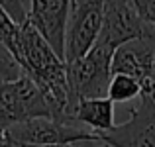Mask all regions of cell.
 Here are the masks:
<instances>
[{
	"label": "cell",
	"mask_w": 155,
	"mask_h": 147,
	"mask_svg": "<svg viewBox=\"0 0 155 147\" xmlns=\"http://www.w3.org/2000/svg\"><path fill=\"white\" fill-rule=\"evenodd\" d=\"M18 65L43 92L53 120H73L69 118L67 63L30 22L22 24Z\"/></svg>",
	"instance_id": "6da1fadb"
},
{
	"label": "cell",
	"mask_w": 155,
	"mask_h": 147,
	"mask_svg": "<svg viewBox=\"0 0 155 147\" xmlns=\"http://www.w3.org/2000/svg\"><path fill=\"white\" fill-rule=\"evenodd\" d=\"M112 51L92 45L81 59L67 63V84H69V118L77 100L83 98H106L108 84L112 79L110 63Z\"/></svg>",
	"instance_id": "7a4b0ae2"
},
{
	"label": "cell",
	"mask_w": 155,
	"mask_h": 147,
	"mask_svg": "<svg viewBox=\"0 0 155 147\" xmlns=\"http://www.w3.org/2000/svg\"><path fill=\"white\" fill-rule=\"evenodd\" d=\"M35 118H51V108L38 84L26 75L0 83V129L20 126Z\"/></svg>",
	"instance_id": "3957f363"
},
{
	"label": "cell",
	"mask_w": 155,
	"mask_h": 147,
	"mask_svg": "<svg viewBox=\"0 0 155 147\" xmlns=\"http://www.w3.org/2000/svg\"><path fill=\"white\" fill-rule=\"evenodd\" d=\"M104 0H71L65 24V63L81 59L94 45L102 24Z\"/></svg>",
	"instance_id": "277c9868"
},
{
	"label": "cell",
	"mask_w": 155,
	"mask_h": 147,
	"mask_svg": "<svg viewBox=\"0 0 155 147\" xmlns=\"http://www.w3.org/2000/svg\"><path fill=\"white\" fill-rule=\"evenodd\" d=\"M110 71L137 80L141 96L155 102V34L120 45L112 55Z\"/></svg>",
	"instance_id": "5b68a950"
},
{
	"label": "cell",
	"mask_w": 155,
	"mask_h": 147,
	"mask_svg": "<svg viewBox=\"0 0 155 147\" xmlns=\"http://www.w3.org/2000/svg\"><path fill=\"white\" fill-rule=\"evenodd\" d=\"M6 133L20 145H53V143H91L98 141L96 133L77 124L75 120L35 118L6 129Z\"/></svg>",
	"instance_id": "8992f818"
},
{
	"label": "cell",
	"mask_w": 155,
	"mask_h": 147,
	"mask_svg": "<svg viewBox=\"0 0 155 147\" xmlns=\"http://www.w3.org/2000/svg\"><path fill=\"white\" fill-rule=\"evenodd\" d=\"M149 34L155 31L141 22L130 0H104L102 24L94 45H100L114 53L120 45Z\"/></svg>",
	"instance_id": "52a82bcc"
},
{
	"label": "cell",
	"mask_w": 155,
	"mask_h": 147,
	"mask_svg": "<svg viewBox=\"0 0 155 147\" xmlns=\"http://www.w3.org/2000/svg\"><path fill=\"white\" fill-rule=\"evenodd\" d=\"M140 104L130 108V118L120 126L98 133L108 147H155V102L140 96Z\"/></svg>",
	"instance_id": "ba28073f"
},
{
	"label": "cell",
	"mask_w": 155,
	"mask_h": 147,
	"mask_svg": "<svg viewBox=\"0 0 155 147\" xmlns=\"http://www.w3.org/2000/svg\"><path fill=\"white\" fill-rule=\"evenodd\" d=\"M69 2L71 0H30V12H28V22L41 34V38L59 57H63Z\"/></svg>",
	"instance_id": "9c48e42d"
},
{
	"label": "cell",
	"mask_w": 155,
	"mask_h": 147,
	"mask_svg": "<svg viewBox=\"0 0 155 147\" xmlns=\"http://www.w3.org/2000/svg\"><path fill=\"white\" fill-rule=\"evenodd\" d=\"M71 118L77 124L88 128L92 133H104L114 126V104L108 98H83L77 100L71 110Z\"/></svg>",
	"instance_id": "30bf717a"
},
{
	"label": "cell",
	"mask_w": 155,
	"mask_h": 147,
	"mask_svg": "<svg viewBox=\"0 0 155 147\" xmlns=\"http://www.w3.org/2000/svg\"><path fill=\"white\" fill-rule=\"evenodd\" d=\"M141 96V88L137 84V80H134L132 77L126 75H112L108 84V92H106V98L110 102H130L134 98Z\"/></svg>",
	"instance_id": "8fae6325"
},
{
	"label": "cell",
	"mask_w": 155,
	"mask_h": 147,
	"mask_svg": "<svg viewBox=\"0 0 155 147\" xmlns=\"http://www.w3.org/2000/svg\"><path fill=\"white\" fill-rule=\"evenodd\" d=\"M20 34H22V26L16 24L0 8V41L10 51V55L16 59V63H18V57H20Z\"/></svg>",
	"instance_id": "7c38bea8"
},
{
	"label": "cell",
	"mask_w": 155,
	"mask_h": 147,
	"mask_svg": "<svg viewBox=\"0 0 155 147\" xmlns=\"http://www.w3.org/2000/svg\"><path fill=\"white\" fill-rule=\"evenodd\" d=\"M22 75V69L16 63V59L10 55L4 43L0 41V83H6V80H14Z\"/></svg>",
	"instance_id": "4fadbf2b"
},
{
	"label": "cell",
	"mask_w": 155,
	"mask_h": 147,
	"mask_svg": "<svg viewBox=\"0 0 155 147\" xmlns=\"http://www.w3.org/2000/svg\"><path fill=\"white\" fill-rule=\"evenodd\" d=\"M0 8H2L16 24H20V26L28 22L30 0H0Z\"/></svg>",
	"instance_id": "5bb4252c"
},
{
	"label": "cell",
	"mask_w": 155,
	"mask_h": 147,
	"mask_svg": "<svg viewBox=\"0 0 155 147\" xmlns=\"http://www.w3.org/2000/svg\"><path fill=\"white\" fill-rule=\"evenodd\" d=\"M136 10V14L141 18V22L147 24L155 31V0H130Z\"/></svg>",
	"instance_id": "9a60e30c"
},
{
	"label": "cell",
	"mask_w": 155,
	"mask_h": 147,
	"mask_svg": "<svg viewBox=\"0 0 155 147\" xmlns=\"http://www.w3.org/2000/svg\"><path fill=\"white\" fill-rule=\"evenodd\" d=\"M22 147H83V143H53V145H22Z\"/></svg>",
	"instance_id": "2e32d148"
},
{
	"label": "cell",
	"mask_w": 155,
	"mask_h": 147,
	"mask_svg": "<svg viewBox=\"0 0 155 147\" xmlns=\"http://www.w3.org/2000/svg\"><path fill=\"white\" fill-rule=\"evenodd\" d=\"M83 147H84V145H83ZM87 147H108V145H106V143H102V141L98 139V141H92V143H88Z\"/></svg>",
	"instance_id": "e0dca14e"
},
{
	"label": "cell",
	"mask_w": 155,
	"mask_h": 147,
	"mask_svg": "<svg viewBox=\"0 0 155 147\" xmlns=\"http://www.w3.org/2000/svg\"><path fill=\"white\" fill-rule=\"evenodd\" d=\"M4 137H6V132H2V129H0V143L4 141Z\"/></svg>",
	"instance_id": "ac0fdd59"
}]
</instances>
